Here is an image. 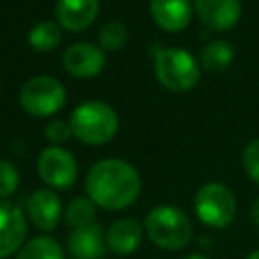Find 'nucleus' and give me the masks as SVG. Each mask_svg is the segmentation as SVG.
I'll return each mask as SVG.
<instances>
[{"label":"nucleus","mask_w":259,"mask_h":259,"mask_svg":"<svg viewBox=\"0 0 259 259\" xmlns=\"http://www.w3.org/2000/svg\"><path fill=\"white\" fill-rule=\"evenodd\" d=\"M142 190L138 170L119 158H103L91 166L85 178V192L105 210H121L136 202Z\"/></svg>","instance_id":"f257e3e1"},{"label":"nucleus","mask_w":259,"mask_h":259,"mask_svg":"<svg viewBox=\"0 0 259 259\" xmlns=\"http://www.w3.org/2000/svg\"><path fill=\"white\" fill-rule=\"evenodd\" d=\"M71 130L73 136L89 146H103L109 144L117 130H119V119H117V111L99 99H89L79 103L73 111H71Z\"/></svg>","instance_id":"f03ea898"},{"label":"nucleus","mask_w":259,"mask_h":259,"mask_svg":"<svg viewBox=\"0 0 259 259\" xmlns=\"http://www.w3.org/2000/svg\"><path fill=\"white\" fill-rule=\"evenodd\" d=\"M144 233L160 249L180 251L192 241L194 229L182 208L174 204H158L146 214Z\"/></svg>","instance_id":"7ed1b4c3"},{"label":"nucleus","mask_w":259,"mask_h":259,"mask_svg":"<svg viewBox=\"0 0 259 259\" xmlns=\"http://www.w3.org/2000/svg\"><path fill=\"white\" fill-rule=\"evenodd\" d=\"M200 63L180 47H166L154 55V75L158 83L174 93H186L200 81Z\"/></svg>","instance_id":"20e7f679"},{"label":"nucleus","mask_w":259,"mask_h":259,"mask_svg":"<svg viewBox=\"0 0 259 259\" xmlns=\"http://www.w3.org/2000/svg\"><path fill=\"white\" fill-rule=\"evenodd\" d=\"M18 101L32 117H51L67 103V89L57 77L34 75L20 87Z\"/></svg>","instance_id":"39448f33"},{"label":"nucleus","mask_w":259,"mask_h":259,"mask_svg":"<svg viewBox=\"0 0 259 259\" xmlns=\"http://www.w3.org/2000/svg\"><path fill=\"white\" fill-rule=\"evenodd\" d=\"M194 212L198 221L210 229H225L237 212L233 190L223 182H206L194 196Z\"/></svg>","instance_id":"423d86ee"},{"label":"nucleus","mask_w":259,"mask_h":259,"mask_svg":"<svg viewBox=\"0 0 259 259\" xmlns=\"http://www.w3.org/2000/svg\"><path fill=\"white\" fill-rule=\"evenodd\" d=\"M36 174L53 190H67L77 180V160L63 146H49L38 154Z\"/></svg>","instance_id":"0eeeda50"},{"label":"nucleus","mask_w":259,"mask_h":259,"mask_svg":"<svg viewBox=\"0 0 259 259\" xmlns=\"http://www.w3.org/2000/svg\"><path fill=\"white\" fill-rule=\"evenodd\" d=\"M105 51L93 42H73L63 53V67L75 79H93L105 69Z\"/></svg>","instance_id":"6e6552de"},{"label":"nucleus","mask_w":259,"mask_h":259,"mask_svg":"<svg viewBox=\"0 0 259 259\" xmlns=\"http://www.w3.org/2000/svg\"><path fill=\"white\" fill-rule=\"evenodd\" d=\"M26 239V219L18 204L0 200V259L20 251Z\"/></svg>","instance_id":"1a4fd4ad"},{"label":"nucleus","mask_w":259,"mask_h":259,"mask_svg":"<svg viewBox=\"0 0 259 259\" xmlns=\"http://www.w3.org/2000/svg\"><path fill=\"white\" fill-rule=\"evenodd\" d=\"M63 212L61 198L53 188H36L26 200V219L40 231L49 233L57 229Z\"/></svg>","instance_id":"9d476101"},{"label":"nucleus","mask_w":259,"mask_h":259,"mask_svg":"<svg viewBox=\"0 0 259 259\" xmlns=\"http://www.w3.org/2000/svg\"><path fill=\"white\" fill-rule=\"evenodd\" d=\"M192 8L204 26L219 32L237 26L243 12L241 0H192Z\"/></svg>","instance_id":"9b49d317"},{"label":"nucleus","mask_w":259,"mask_h":259,"mask_svg":"<svg viewBox=\"0 0 259 259\" xmlns=\"http://www.w3.org/2000/svg\"><path fill=\"white\" fill-rule=\"evenodd\" d=\"M99 14V0H57L55 16L61 28L69 32L87 30Z\"/></svg>","instance_id":"f8f14e48"},{"label":"nucleus","mask_w":259,"mask_h":259,"mask_svg":"<svg viewBox=\"0 0 259 259\" xmlns=\"http://www.w3.org/2000/svg\"><path fill=\"white\" fill-rule=\"evenodd\" d=\"M190 0H150V16L154 24L166 32H180L192 18Z\"/></svg>","instance_id":"ddd939ff"},{"label":"nucleus","mask_w":259,"mask_h":259,"mask_svg":"<svg viewBox=\"0 0 259 259\" xmlns=\"http://www.w3.org/2000/svg\"><path fill=\"white\" fill-rule=\"evenodd\" d=\"M105 247V235L97 223L73 229L67 239V251L73 259H101Z\"/></svg>","instance_id":"4468645a"},{"label":"nucleus","mask_w":259,"mask_h":259,"mask_svg":"<svg viewBox=\"0 0 259 259\" xmlns=\"http://www.w3.org/2000/svg\"><path fill=\"white\" fill-rule=\"evenodd\" d=\"M142 235L144 225H140L136 219H117L109 225L105 233V245L113 255L127 257L140 247Z\"/></svg>","instance_id":"2eb2a0df"},{"label":"nucleus","mask_w":259,"mask_h":259,"mask_svg":"<svg viewBox=\"0 0 259 259\" xmlns=\"http://www.w3.org/2000/svg\"><path fill=\"white\" fill-rule=\"evenodd\" d=\"M235 59V49L227 40H210L202 51H200V67L208 73H223L231 67Z\"/></svg>","instance_id":"dca6fc26"},{"label":"nucleus","mask_w":259,"mask_h":259,"mask_svg":"<svg viewBox=\"0 0 259 259\" xmlns=\"http://www.w3.org/2000/svg\"><path fill=\"white\" fill-rule=\"evenodd\" d=\"M16 259H65V251L57 239L49 235H38L28 239L20 247Z\"/></svg>","instance_id":"f3484780"},{"label":"nucleus","mask_w":259,"mask_h":259,"mask_svg":"<svg viewBox=\"0 0 259 259\" xmlns=\"http://www.w3.org/2000/svg\"><path fill=\"white\" fill-rule=\"evenodd\" d=\"M61 26L57 20H40L28 30V45L36 53H51L61 42Z\"/></svg>","instance_id":"a211bd4d"},{"label":"nucleus","mask_w":259,"mask_h":259,"mask_svg":"<svg viewBox=\"0 0 259 259\" xmlns=\"http://www.w3.org/2000/svg\"><path fill=\"white\" fill-rule=\"evenodd\" d=\"M63 214H65V221L69 227L79 229V227H87V225L95 223L97 206L89 196H77L65 206Z\"/></svg>","instance_id":"6ab92c4d"},{"label":"nucleus","mask_w":259,"mask_h":259,"mask_svg":"<svg viewBox=\"0 0 259 259\" xmlns=\"http://www.w3.org/2000/svg\"><path fill=\"white\" fill-rule=\"evenodd\" d=\"M127 40H130V30L123 22L111 20L105 22L99 30V47L103 51H119L127 45Z\"/></svg>","instance_id":"aec40b11"},{"label":"nucleus","mask_w":259,"mask_h":259,"mask_svg":"<svg viewBox=\"0 0 259 259\" xmlns=\"http://www.w3.org/2000/svg\"><path fill=\"white\" fill-rule=\"evenodd\" d=\"M20 184V174L16 166L8 160H0V200H8Z\"/></svg>","instance_id":"412c9836"},{"label":"nucleus","mask_w":259,"mask_h":259,"mask_svg":"<svg viewBox=\"0 0 259 259\" xmlns=\"http://www.w3.org/2000/svg\"><path fill=\"white\" fill-rule=\"evenodd\" d=\"M71 136H73L71 123L65 119H51L45 125V138L51 146H63Z\"/></svg>","instance_id":"4be33fe9"},{"label":"nucleus","mask_w":259,"mask_h":259,"mask_svg":"<svg viewBox=\"0 0 259 259\" xmlns=\"http://www.w3.org/2000/svg\"><path fill=\"white\" fill-rule=\"evenodd\" d=\"M243 168L247 176L259 184V138L251 140L243 150Z\"/></svg>","instance_id":"5701e85b"},{"label":"nucleus","mask_w":259,"mask_h":259,"mask_svg":"<svg viewBox=\"0 0 259 259\" xmlns=\"http://www.w3.org/2000/svg\"><path fill=\"white\" fill-rule=\"evenodd\" d=\"M251 219H253V223L259 227V196L255 198V202H253V206H251Z\"/></svg>","instance_id":"b1692460"},{"label":"nucleus","mask_w":259,"mask_h":259,"mask_svg":"<svg viewBox=\"0 0 259 259\" xmlns=\"http://www.w3.org/2000/svg\"><path fill=\"white\" fill-rule=\"evenodd\" d=\"M184 259H208L206 255H202V253H192V255H186Z\"/></svg>","instance_id":"393cba45"},{"label":"nucleus","mask_w":259,"mask_h":259,"mask_svg":"<svg viewBox=\"0 0 259 259\" xmlns=\"http://www.w3.org/2000/svg\"><path fill=\"white\" fill-rule=\"evenodd\" d=\"M245 259H259V249H255V251H251V253H249V255H247Z\"/></svg>","instance_id":"a878e982"}]
</instances>
